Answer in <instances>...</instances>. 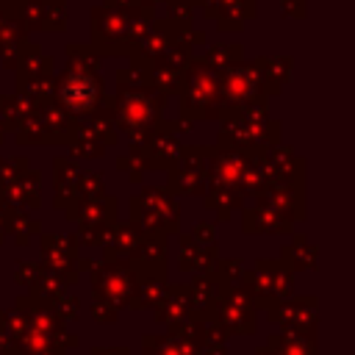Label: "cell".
Returning <instances> with one entry per match:
<instances>
[{
  "label": "cell",
  "mask_w": 355,
  "mask_h": 355,
  "mask_svg": "<svg viewBox=\"0 0 355 355\" xmlns=\"http://www.w3.org/2000/svg\"><path fill=\"white\" fill-rule=\"evenodd\" d=\"M64 100L72 108H78V111L86 108V105H92L94 103V83L89 78H80V75L69 78L67 86H64Z\"/></svg>",
  "instance_id": "cell-1"
}]
</instances>
